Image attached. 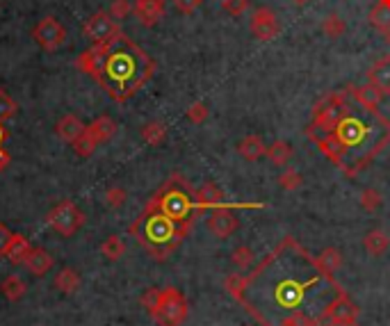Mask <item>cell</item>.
I'll return each mask as SVG.
<instances>
[{
  "label": "cell",
  "mask_w": 390,
  "mask_h": 326,
  "mask_svg": "<svg viewBox=\"0 0 390 326\" xmlns=\"http://www.w3.org/2000/svg\"><path fill=\"white\" fill-rule=\"evenodd\" d=\"M368 112L365 110V114ZM365 114L354 112L347 105L329 135H310L317 149L347 178L361 174L386 149V144H390V121L379 116L372 123L365 119Z\"/></svg>",
  "instance_id": "1"
},
{
  "label": "cell",
  "mask_w": 390,
  "mask_h": 326,
  "mask_svg": "<svg viewBox=\"0 0 390 326\" xmlns=\"http://www.w3.org/2000/svg\"><path fill=\"white\" fill-rule=\"evenodd\" d=\"M155 73V62L146 51L132 42L130 37L119 33L107 44H103V55L96 80L116 103H126Z\"/></svg>",
  "instance_id": "2"
},
{
  "label": "cell",
  "mask_w": 390,
  "mask_h": 326,
  "mask_svg": "<svg viewBox=\"0 0 390 326\" xmlns=\"http://www.w3.org/2000/svg\"><path fill=\"white\" fill-rule=\"evenodd\" d=\"M347 96L349 91H331L329 96H324L319 103L313 107V123L308 126L306 135H329L335 128V123L340 121L342 112L347 107Z\"/></svg>",
  "instance_id": "3"
},
{
  "label": "cell",
  "mask_w": 390,
  "mask_h": 326,
  "mask_svg": "<svg viewBox=\"0 0 390 326\" xmlns=\"http://www.w3.org/2000/svg\"><path fill=\"white\" fill-rule=\"evenodd\" d=\"M190 315V304L185 294L178 288H165L160 294V301L151 313V320L158 326H183Z\"/></svg>",
  "instance_id": "4"
},
{
  "label": "cell",
  "mask_w": 390,
  "mask_h": 326,
  "mask_svg": "<svg viewBox=\"0 0 390 326\" xmlns=\"http://www.w3.org/2000/svg\"><path fill=\"white\" fill-rule=\"evenodd\" d=\"M236 208H263V206L260 203H229V206L213 208L208 215V219H206V226L215 237L226 239L238 230L240 219L236 215Z\"/></svg>",
  "instance_id": "5"
},
{
  "label": "cell",
  "mask_w": 390,
  "mask_h": 326,
  "mask_svg": "<svg viewBox=\"0 0 390 326\" xmlns=\"http://www.w3.org/2000/svg\"><path fill=\"white\" fill-rule=\"evenodd\" d=\"M46 221H48V226L53 230H57L60 235L71 237V235H76V233L82 228L85 215L80 212V208H78L73 201H62V203H57L48 212Z\"/></svg>",
  "instance_id": "6"
},
{
  "label": "cell",
  "mask_w": 390,
  "mask_h": 326,
  "mask_svg": "<svg viewBox=\"0 0 390 326\" xmlns=\"http://www.w3.org/2000/svg\"><path fill=\"white\" fill-rule=\"evenodd\" d=\"M119 33H121L119 23H116L110 17V12H96V14H91V17L85 21V26H82V35L87 37L94 46L107 44L110 39H114Z\"/></svg>",
  "instance_id": "7"
},
{
  "label": "cell",
  "mask_w": 390,
  "mask_h": 326,
  "mask_svg": "<svg viewBox=\"0 0 390 326\" xmlns=\"http://www.w3.org/2000/svg\"><path fill=\"white\" fill-rule=\"evenodd\" d=\"M358 315H361V310L354 304L352 299H349V294L345 290L335 292L333 297L329 299V304L322 308V313L317 315V322H354L358 320Z\"/></svg>",
  "instance_id": "8"
},
{
  "label": "cell",
  "mask_w": 390,
  "mask_h": 326,
  "mask_svg": "<svg viewBox=\"0 0 390 326\" xmlns=\"http://www.w3.org/2000/svg\"><path fill=\"white\" fill-rule=\"evenodd\" d=\"M33 37L44 51H57L60 46H64L67 42V28L62 26L57 19L46 17L35 26Z\"/></svg>",
  "instance_id": "9"
},
{
  "label": "cell",
  "mask_w": 390,
  "mask_h": 326,
  "mask_svg": "<svg viewBox=\"0 0 390 326\" xmlns=\"http://www.w3.org/2000/svg\"><path fill=\"white\" fill-rule=\"evenodd\" d=\"M249 28H251V35L258 39V42H272V39H276V35L281 33L276 14L274 10H269V7H258V10L254 12Z\"/></svg>",
  "instance_id": "10"
},
{
  "label": "cell",
  "mask_w": 390,
  "mask_h": 326,
  "mask_svg": "<svg viewBox=\"0 0 390 326\" xmlns=\"http://www.w3.org/2000/svg\"><path fill=\"white\" fill-rule=\"evenodd\" d=\"M132 12L144 28H153L165 17V0H135Z\"/></svg>",
  "instance_id": "11"
},
{
  "label": "cell",
  "mask_w": 390,
  "mask_h": 326,
  "mask_svg": "<svg viewBox=\"0 0 390 326\" xmlns=\"http://www.w3.org/2000/svg\"><path fill=\"white\" fill-rule=\"evenodd\" d=\"M194 199H197V203L204 208V210H213V208L229 206L224 192L217 188L215 183H204L199 190H194Z\"/></svg>",
  "instance_id": "12"
},
{
  "label": "cell",
  "mask_w": 390,
  "mask_h": 326,
  "mask_svg": "<svg viewBox=\"0 0 390 326\" xmlns=\"http://www.w3.org/2000/svg\"><path fill=\"white\" fill-rule=\"evenodd\" d=\"M368 82L374 84L381 94L388 96L390 94V55L377 60L374 64L370 66L368 71Z\"/></svg>",
  "instance_id": "13"
},
{
  "label": "cell",
  "mask_w": 390,
  "mask_h": 326,
  "mask_svg": "<svg viewBox=\"0 0 390 326\" xmlns=\"http://www.w3.org/2000/svg\"><path fill=\"white\" fill-rule=\"evenodd\" d=\"M349 96H352L361 107H365V110H379V103H381V98H384V94L370 82L363 84V87L349 89Z\"/></svg>",
  "instance_id": "14"
},
{
  "label": "cell",
  "mask_w": 390,
  "mask_h": 326,
  "mask_svg": "<svg viewBox=\"0 0 390 326\" xmlns=\"http://www.w3.org/2000/svg\"><path fill=\"white\" fill-rule=\"evenodd\" d=\"M85 123L78 119L76 114H64L62 116V119L57 121V126H55V133L64 139V142H69V144H73L78 137H80L82 133H85Z\"/></svg>",
  "instance_id": "15"
},
{
  "label": "cell",
  "mask_w": 390,
  "mask_h": 326,
  "mask_svg": "<svg viewBox=\"0 0 390 326\" xmlns=\"http://www.w3.org/2000/svg\"><path fill=\"white\" fill-rule=\"evenodd\" d=\"M100 55H103V44L91 46V48L82 51L80 55H78L76 66L80 69L82 73H87V75H91V78H96L98 66H100Z\"/></svg>",
  "instance_id": "16"
},
{
  "label": "cell",
  "mask_w": 390,
  "mask_h": 326,
  "mask_svg": "<svg viewBox=\"0 0 390 326\" xmlns=\"http://www.w3.org/2000/svg\"><path fill=\"white\" fill-rule=\"evenodd\" d=\"M53 255L46 251V249H39V246H35L33 253L28 255V260H26V267L30 269V274H35V276H46L51 271L53 267Z\"/></svg>",
  "instance_id": "17"
},
{
  "label": "cell",
  "mask_w": 390,
  "mask_h": 326,
  "mask_svg": "<svg viewBox=\"0 0 390 326\" xmlns=\"http://www.w3.org/2000/svg\"><path fill=\"white\" fill-rule=\"evenodd\" d=\"M238 153H240L245 160L256 162V160H260L265 153H267V146H265V142H263L258 135H247L245 139H240Z\"/></svg>",
  "instance_id": "18"
},
{
  "label": "cell",
  "mask_w": 390,
  "mask_h": 326,
  "mask_svg": "<svg viewBox=\"0 0 390 326\" xmlns=\"http://www.w3.org/2000/svg\"><path fill=\"white\" fill-rule=\"evenodd\" d=\"M363 246H365V251L372 255V258H379V255H384L388 251V246H390L388 233L381 230V228L370 230L368 235L363 237Z\"/></svg>",
  "instance_id": "19"
},
{
  "label": "cell",
  "mask_w": 390,
  "mask_h": 326,
  "mask_svg": "<svg viewBox=\"0 0 390 326\" xmlns=\"http://www.w3.org/2000/svg\"><path fill=\"white\" fill-rule=\"evenodd\" d=\"M89 133L98 139V144H103V142H107V139H112L114 135H116V121L112 119V116H107V114H103V116H98V119H94L91 123H89Z\"/></svg>",
  "instance_id": "20"
},
{
  "label": "cell",
  "mask_w": 390,
  "mask_h": 326,
  "mask_svg": "<svg viewBox=\"0 0 390 326\" xmlns=\"http://www.w3.org/2000/svg\"><path fill=\"white\" fill-rule=\"evenodd\" d=\"M315 260H317V267L331 278H333L335 271L342 267V253L335 249V246H326V249H322Z\"/></svg>",
  "instance_id": "21"
},
{
  "label": "cell",
  "mask_w": 390,
  "mask_h": 326,
  "mask_svg": "<svg viewBox=\"0 0 390 326\" xmlns=\"http://www.w3.org/2000/svg\"><path fill=\"white\" fill-rule=\"evenodd\" d=\"M33 249H35V246L30 244L23 235H14L10 249H7L5 255H7V260H10L12 265H26L28 255L33 253Z\"/></svg>",
  "instance_id": "22"
},
{
  "label": "cell",
  "mask_w": 390,
  "mask_h": 326,
  "mask_svg": "<svg viewBox=\"0 0 390 326\" xmlns=\"http://www.w3.org/2000/svg\"><path fill=\"white\" fill-rule=\"evenodd\" d=\"M267 160L272 162L274 167H287V162L292 158V146L290 142H283V139H276L274 144L267 146Z\"/></svg>",
  "instance_id": "23"
},
{
  "label": "cell",
  "mask_w": 390,
  "mask_h": 326,
  "mask_svg": "<svg viewBox=\"0 0 390 326\" xmlns=\"http://www.w3.org/2000/svg\"><path fill=\"white\" fill-rule=\"evenodd\" d=\"M0 292H3L10 301H21L23 297H26L28 285H26V281H23L21 276L10 274L3 283H0Z\"/></svg>",
  "instance_id": "24"
},
{
  "label": "cell",
  "mask_w": 390,
  "mask_h": 326,
  "mask_svg": "<svg viewBox=\"0 0 390 326\" xmlns=\"http://www.w3.org/2000/svg\"><path fill=\"white\" fill-rule=\"evenodd\" d=\"M139 135H142V139L149 146H160V144H165V139H167V126L160 121H149L142 126Z\"/></svg>",
  "instance_id": "25"
},
{
  "label": "cell",
  "mask_w": 390,
  "mask_h": 326,
  "mask_svg": "<svg viewBox=\"0 0 390 326\" xmlns=\"http://www.w3.org/2000/svg\"><path fill=\"white\" fill-rule=\"evenodd\" d=\"M80 283H82V278L80 274H78L76 269H69L64 267L60 271V274L55 276V288L60 292H64V294H73L78 292V288H80Z\"/></svg>",
  "instance_id": "26"
},
{
  "label": "cell",
  "mask_w": 390,
  "mask_h": 326,
  "mask_svg": "<svg viewBox=\"0 0 390 326\" xmlns=\"http://www.w3.org/2000/svg\"><path fill=\"white\" fill-rule=\"evenodd\" d=\"M368 21H370V26L374 30H379L381 35H388L390 33V7L377 3V5L372 7Z\"/></svg>",
  "instance_id": "27"
},
{
  "label": "cell",
  "mask_w": 390,
  "mask_h": 326,
  "mask_svg": "<svg viewBox=\"0 0 390 326\" xmlns=\"http://www.w3.org/2000/svg\"><path fill=\"white\" fill-rule=\"evenodd\" d=\"M100 253H103L110 262H116V260H121L123 253H126V244H123V239L119 235H110L103 244H100Z\"/></svg>",
  "instance_id": "28"
},
{
  "label": "cell",
  "mask_w": 390,
  "mask_h": 326,
  "mask_svg": "<svg viewBox=\"0 0 390 326\" xmlns=\"http://www.w3.org/2000/svg\"><path fill=\"white\" fill-rule=\"evenodd\" d=\"M71 146H73V151L80 155V158H89V155H94V151L98 149V139L89 133V128H85V133L78 137Z\"/></svg>",
  "instance_id": "29"
},
{
  "label": "cell",
  "mask_w": 390,
  "mask_h": 326,
  "mask_svg": "<svg viewBox=\"0 0 390 326\" xmlns=\"http://www.w3.org/2000/svg\"><path fill=\"white\" fill-rule=\"evenodd\" d=\"M345 30H347V23L342 17H338V14H329V17L322 21V33L329 39H340L345 35Z\"/></svg>",
  "instance_id": "30"
},
{
  "label": "cell",
  "mask_w": 390,
  "mask_h": 326,
  "mask_svg": "<svg viewBox=\"0 0 390 326\" xmlns=\"http://www.w3.org/2000/svg\"><path fill=\"white\" fill-rule=\"evenodd\" d=\"M276 183H278V188H281V190H285V192H294V190H299V188H301L303 176L297 172V169L285 167V169H283V174H281V176L276 178Z\"/></svg>",
  "instance_id": "31"
},
{
  "label": "cell",
  "mask_w": 390,
  "mask_h": 326,
  "mask_svg": "<svg viewBox=\"0 0 390 326\" xmlns=\"http://www.w3.org/2000/svg\"><path fill=\"white\" fill-rule=\"evenodd\" d=\"M231 262H233L236 267H240V269H249V267H251L254 262H256V253H254L251 246L240 244V246H236V249H233Z\"/></svg>",
  "instance_id": "32"
},
{
  "label": "cell",
  "mask_w": 390,
  "mask_h": 326,
  "mask_svg": "<svg viewBox=\"0 0 390 326\" xmlns=\"http://www.w3.org/2000/svg\"><path fill=\"white\" fill-rule=\"evenodd\" d=\"M358 201H361V208H363L365 212L379 210L381 203H384V199H381L379 190H374V188H365V190L361 192V197H358Z\"/></svg>",
  "instance_id": "33"
},
{
  "label": "cell",
  "mask_w": 390,
  "mask_h": 326,
  "mask_svg": "<svg viewBox=\"0 0 390 326\" xmlns=\"http://www.w3.org/2000/svg\"><path fill=\"white\" fill-rule=\"evenodd\" d=\"M208 114H210L208 105H206V103H201V100H197V103H192V105L185 110L187 121L194 123V126H201V123H204V121L208 119Z\"/></svg>",
  "instance_id": "34"
},
{
  "label": "cell",
  "mask_w": 390,
  "mask_h": 326,
  "mask_svg": "<svg viewBox=\"0 0 390 326\" xmlns=\"http://www.w3.org/2000/svg\"><path fill=\"white\" fill-rule=\"evenodd\" d=\"M17 110H19L17 100H14L10 94H7L5 89H0V121L12 119V116L17 114Z\"/></svg>",
  "instance_id": "35"
},
{
  "label": "cell",
  "mask_w": 390,
  "mask_h": 326,
  "mask_svg": "<svg viewBox=\"0 0 390 326\" xmlns=\"http://www.w3.org/2000/svg\"><path fill=\"white\" fill-rule=\"evenodd\" d=\"M276 326H319L317 320H313V317H308L306 313H292L281 320V324Z\"/></svg>",
  "instance_id": "36"
},
{
  "label": "cell",
  "mask_w": 390,
  "mask_h": 326,
  "mask_svg": "<svg viewBox=\"0 0 390 326\" xmlns=\"http://www.w3.org/2000/svg\"><path fill=\"white\" fill-rule=\"evenodd\" d=\"M249 0H222V10L231 17H242L249 10Z\"/></svg>",
  "instance_id": "37"
},
{
  "label": "cell",
  "mask_w": 390,
  "mask_h": 326,
  "mask_svg": "<svg viewBox=\"0 0 390 326\" xmlns=\"http://www.w3.org/2000/svg\"><path fill=\"white\" fill-rule=\"evenodd\" d=\"M126 199H128V192L123 188H110L105 192V203L110 208H121L126 203Z\"/></svg>",
  "instance_id": "38"
},
{
  "label": "cell",
  "mask_w": 390,
  "mask_h": 326,
  "mask_svg": "<svg viewBox=\"0 0 390 326\" xmlns=\"http://www.w3.org/2000/svg\"><path fill=\"white\" fill-rule=\"evenodd\" d=\"M160 294H162V290H160V288H149V290H144L142 299H139V304H142V306L146 308V313H149V315H151L153 310H155V306H158Z\"/></svg>",
  "instance_id": "39"
},
{
  "label": "cell",
  "mask_w": 390,
  "mask_h": 326,
  "mask_svg": "<svg viewBox=\"0 0 390 326\" xmlns=\"http://www.w3.org/2000/svg\"><path fill=\"white\" fill-rule=\"evenodd\" d=\"M130 12H132L130 0H112V5H110V17H112L114 21L126 19Z\"/></svg>",
  "instance_id": "40"
},
{
  "label": "cell",
  "mask_w": 390,
  "mask_h": 326,
  "mask_svg": "<svg viewBox=\"0 0 390 326\" xmlns=\"http://www.w3.org/2000/svg\"><path fill=\"white\" fill-rule=\"evenodd\" d=\"M171 3H174V7L181 14H194L204 5V0H171Z\"/></svg>",
  "instance_id": "41"
},
{
  "label": "cell",
  "mask_w": 390,
  "mask_h": 326,
  "mask_svg": "<svg viewBox=\"0 0 390 326\" xmlns=\"http://www.w3.org/2000/svg\"><path fill=\"white\" fill-rule=\"evenodd\" d=\"M12 239H14V233L10 230V226H7V224H0V255L7 253Z\"/></svg>",
  "instance_id": "42"
},
{
  "label": "cell",
  "mask_w": 390,
  "mask_h": 326,
  "mask_svg": "<svg viewBox=\"0 0 390 326\" xmlns=\"http://www.w3.org/2000/svg\"><path fill=\"white\" fill-rule=\"evenodd\" d=\"M10 160H12L10 153H7L3 146H0V172H5V169L10 167Z\"/></svg>",
  "instance_id": "43"
},
{
  "label": "cell",
  "mask_w": 390,
  "mask_h": 326,
  "mask_svg": "<svg viewBox=\"0 0 390 326\" xmlns=\"http://www.w3.org/2000/svg\"><path fill=\"white\" fill-rule=\"evenodd\" d=\"M7 137H10V133H7V128L3 126V121H0V146H3V142Z\"/></svg>",
  "instance_id": "44"
},
{
  "label": "cell",
  "mask_w": 390,
  "mask_h": 326,
  "mask_svg": "<svg viewBox=\"0 0 390 326\" xmlns=\"http://www.w3.org/2000/svg\"><path fill=\"white\" fill-rule=\"evenodd\" d=\"M329 326H358V322L354 320V322H331Z\"/></svg>",
  "instance_id": "45"
},
{
  "label": "cell",
  "mask_w": 390,
  "mask_h": 326,
  "mask_svg": "<svg viewBox=\"0 0 390 326\" xmlns=\"http://www.w3.org/2000/svg\"><path fill=\"white\" fill-rule=\"evenodd\" d=\"M292 3H297V5H306L308 0H292Z\"/></svg>",
  "instance_id": "46"
},
{
  "label": "cell",
  "mask_w": 390,
  "mask_h": 326,
  "mask_svg": "<svg viewBox=\"0 0 390 326\" xmlns=\"http://www.w3.org/2000/svg\"><path fill=\"white\" fill-rule=\"evenodd\" d=\"M381 5H386V7H390V0H379Z\"/></svg>",
  "instance_id": "47"
},
{
  "label": "cell",
  "mask_w": 390,
  "mask_h": 326,
  "mask_svg": "<svg viewBox=\"0 0 390 326\" xmlns=\"http://www.w3.org/2000/svg\"><path fill=\"white\" fill-rule=\"evenodd\" d=\"M386 42H388V44H390V33H388V35H386Z\"/></svg>",
  "instance_id": "48"
},
{
  "label": "cell",
  "mask_w": 390,
  "mask_h": 326,
  "mask_svg": "<svg viewBox=\"0 0 390 326\" xmlns=\"http://www.w3.org/2000/svg\"><path fill=\"white\" fill-rule=\"evenodd\" d=\"M319 326H322V324H319Z\"/></svg>",
  "instance_id": "49"
}]
</instances>
